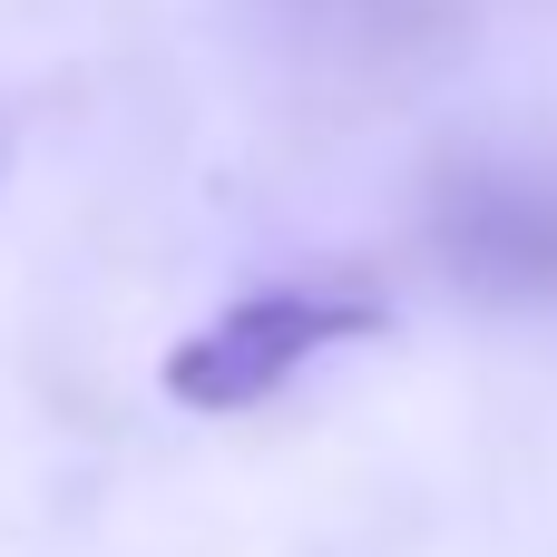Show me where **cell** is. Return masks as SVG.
Masks as SVG:
<instances>
[{
    "mask_svg": "<svg viewBox=\"0 0 557 557\" xmlns=\"http://www.w3.org/2000/svg\"><path fill=\"white\" fill-rule=\"evenodd\" d=\"M382 323H392V304L372 284H255V294L215 304L196 333L166 343L157 392L176 411H215L225 421V411H255V401L294 392L323 352L372 343Z\"/></svg>",
    "mask_w": 557,
    "mask_h": 557,
    "instance_id": "6da1fadb",
    "label": "cell"
}]
</instances>
